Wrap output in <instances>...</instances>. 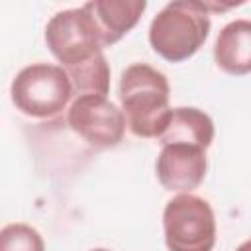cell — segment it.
Masks as SVG:
<instances>
[{
	"instance_id": "1",
	"label": "cell",
	"mask_w": 251,
	"mask_h": 251,
	"mask_svg": "<svg viewBox=\"0 0 251 251\" xmlns=\"http://www.w3.org/2000/svg\"><path fill=\"white\" fill-rule=\"evenodd\" d=\"M120 108L135 137L159 139L171 118V84L165 73L147 63L124 69L118 84Z\"/></svg>"
},
{
	"instance_id": "2",
	"label": "cell",
	"mask_w": 251,
	"mask_h": 251,
	"mask_svg": "<svg viewBox=\"0 0 251 251\" xmlns=\"http://www.w3.org/2000/svg\"><path fill=\"white\" fill-rule=\"evenodd\" d=\"M210 29L212 20L206 2L175 0L165 4L151 20L147 39L161 59L182 63L200 51Z\"/></svg>"
},
{
	"instance_id": "3",
	"label": "cell",
	"mask_w": 251,
	"mask_h": 251,
	"mask_svg": "<svg viewBox=\"0 0 251 251\" xmlns=\"http://www.w3.org/2000/svg\"><path fill=\"white\" fill-rule=\"evenodd\" d=\"M10 100L18 112L35 120H51L75 100L73 82L61 65L31 63L10 82Z\"/></svg>"
},
{
	"instance_id": "4",
	"label": "cell",
	"mask_w": 251,
	"mask_h": 251,
	"mask_svg": "<svg viewBox=\"0 0 251 251\" xmlns=\"http://www.w3.org/2000/svg\"><path fill=\"white\" fill-rule=\"evenodd\" d=\"M163 237L169 251H214L218 224L212 204L192 192L175 194L163 208Z\"/></svg>"
},
{
	"instance_id": "5",
	"label": "cell",
	"mask_w": 251,
	"mask_h": 251,
	"mask_svg": "<svg viewBox=\"0 0 251 251\" xmlns=\"http://www.w3.org/2000/svg\"><path fill=\"white\" fill-rule=\"evenodd\" d=\"M45 45L63 69L104 53L100 29L84 6L57 12L45 25Z\"/></svg>"
},
{
	"instance_id": "6",
	"label": "cell",
	"mask_w": 251,
	"mask_h": 251,
	"mask_svg": "<svg viewBox=\"0 0 251 251\" xmlns=\"http://www.w3.org/2000/svg\"><path fill=\"white\" fill-rule=\"evenodd\" d=\"M67 124L75 135L94 149H114L126 133V116L108 96H76L67 110Z\"/></svg>"
},
{
	"instance_id": "7",
	"label": "cell",
	"mask_w": 251,
	"mask_h": 251,
	"mask_svg": "<svg viewBox=\"0 0 251 251\" xmlns=\"http://www.w3.org/2000/svg\"><path fill=\"white\" fill-rule=\"evenodd\" d=\"M208 171L206 149L188 143L161 145L155 161V175L159 184L169 192H192L196 190Z\"/></svg>"
},
{
	"instance_id": "8",
	"label": "cell",
	"mask_w": 251,
	"mask_h": 251,
	"mask_svg": "<svg viewBox=\"0 0 251 251\" xmlns=\"http://www.w3.org/2000/svg\"><path fill=\"white\" fill-rule=\"evenodd\" d=\"M94 18L104 49L116 45L141 20L147 10L145 0H90L82 4Z\"/></svg>"
},
{
	"instance_id": "9",
	"label": "cell",
	"mask_w": 251,
	"mask_h": 251,
	"mask_svg": "<svg viewBox=\"0 0 251 251\" xmlns=\"http://www.w3.org/2000/svg\"><path fill=\"white\" fill-rule=\"evenodd\" d=\"M214 61L218 69L231 76L251 73V20H233L226 24L214 43Z\"/></svg>"
},
{
	"instance_id": "10",
	"label": "cell",
	"mask_w": 251,
	"mask_h": 251,
	"mask_svg": "<svg viewBox=\"0 0 251 251\" xmlns=\"http://www.w3.org/2000/svg\"><path fill=\"white\" fill-rule=\"evenodd\" d=\"M214 135H216L214 120L204 110L194 106H176L173 108L169 124L157 141L161 145L188 143L208 149L214 141Z\"/></svg>"
},
{
	"instance_id": "11",
	"label": "cell",
	"mask_w": 251,
	"mask_h": 251,
	"mask_svg": "<svg viewBox=\"0 0 251 251\" xmlns=\"http://www.w3.org/2000/svg\"><path fill=\"white\" fill-rule=\"evenodd\" d=\"M76 96H86V94H96V96H106L110 92V65L104 53H98L96 57L65 69Z\"/></svg>"
},
{
	"instance_id": "12",
	"label": "cell",
	"mask_w": 251,
	"mask_h": 251,
	"mask_svg": "<svg viewBox=\"0 0 251 251\" xmlns=\"http://www.w3.org/2000/svg\"><path fill=\"white\" fill-rule=\"evenodd\" d=\"M0 251H45V241L33 226L12 222L0 229Z\"/></svg>"
},
{
	"instance_id": "13",
	"label": "cell",
	"mask_w": 251,
	"mask_h": 251,
	"mask_svg": "<svg viewBox=\"0 0 251 251\" xmlns=\"http://www.w3.org/2000/svg\"><path fill=\"white\" fill-rule=\"evenodd\" d=\"M235 251H251V237L245 239L243 243H239V245L235 247Z\"/></svg>"
},
{
	"instance_id": "14",
	"label": "cell",
	"mask_w": 251,
	"mask_h": 251,
	"mask_svg": "<svg viewBox=\"0 0 251 251\" xmlns=\"http://www.w3.org/2000/svg\"><path fill=\"white\" fill-rule=\"evenodd\" d=\"M90 251H110V249H104V247H94V249H90Z\"/></svg>"
}]
</instances>
